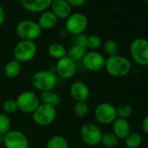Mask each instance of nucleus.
<instances>
[{"label":"nucleus","instance_id":"33","mask_svg":"<svg viewBox=\"0 0 148 148\" xmlns=\"http://www.w3.org/2000/svg\"><path fill=\"white\" fill-rule=\"evenodd\" d=\"M71 7H80L85 5L86 0H65Z\"/></svg>","mask_w":148,"mask_h":148},{"label":"nucleus","instance_id":"17","mask_svg":"<svg viewBox=\"0 0 148 148\" xmlns=\"http://www.w3.org/2000/svg\"><path fill=\"white\" fill-rule=\"evenodd\" d=\"M112 133L120 140L125 139L127 135L132 132L131 131V125L127 119L117 118L114 122L112 124Z\"/></svg>","mask_w":148,"mask_h":148},{"label":"nucleus","instance_id":"26","mask_svg":"<svg viewBox=\"0 0 148 148\" xmlns=\"http://www.w3.org/2000/svg\"><path fill=\"white\" fill-rule=\"evenodd\" d=\"M103 51L108 57H112L118 54L119 51V45L116 41L112 39H108L103 44Z\"/></svg>","mask_w":148,"mask_h":148},{"label":"nucleus","instance_id":"21","mask_svg":"<svg viewBox=\"0 0 148 148\" xmlns=\"http://www.w3.org/2000/svg\"><path fill=\"white\" fill-rule=\"evenodd\" d=\"M86 48L84 46H80V45H73L71 47H70L67 50L66 52V56L71 58L72 61L74 62H78V61H81L84 58V56L86 53Z\"/></svg>","mask_w":148,"mask_h":148},{"label":"nucleus","instance_id":"9","mask_svg":"<svg viewBox=\"0 0 148 148\" xmlns=\"http://www.w3.org/2000/svg\"><path fill=\"white\" fill-rule=\"evenodd\" d=\"M82 141L89 146H96L100 144L103 132L101 128L94 123L84 124L79 131Z\"/></svg>","mask_w":148,"mask_h":148},{"label":"nucleus","instance_id":"10","mask_svg":"<svg viewBox=\"0 0 148 148\" xmlns=\"http://www.w3.org/2000/svg\"><path fill=\"white\" fill-rule=\"evenodd\" d=\"M94 118L102 125H110L118 118L116 106L109 102L99 103L94 109Z\"/></svg>","mask_w":148,"mask_h":148},{"label":"nucleus","instance_id":"20","mask_svg":"<svg viewBox=\"0 0 148 148\" xmlns=\"http://www.w3.org/2000/svg\"><path fill=\"white\" fill-rule=\"evenodd\" d=\"M39 99H40L41 104L52 106L54 107H57L59 105L60 100H61L60 96L53 91L41 92V94L39 96Z\"/></svg>","mask_w":148,"mask_h":148},{"label":"nucleus","instance_id":"15","mask_svg":"<svg viewBox=\"0 0 148 148\" xmlns=\"http://www.w3.org/2000/svg\"><path fill=\"white\" fill-rule=\"evenodd\" d=\"M52 0H20L24 9L34 13H42L47 11L51 5Z\"/></svg>","mask_w":148,"mask_h":148},{"label":"nucleus","instance_id":"30","mask_svg":"<svg viewBox=\"0 0 148 148\" xmlns=\"http://www.w3.org/2000/svg\"><path fill=\"white\" fill-rule=\"evenodd\" d=\"M2 109L4 111V113H5L7 115L15 113L17 111H18L16 99H8L5 100V102L3 103V106H2Z\"/></svg>","mask_w":148,"mask_h":148},{"label":"nucleus","instance_id":"18","mask_svg":"<svg viewBox=\"0 0 148 148\" xmlns=\"http://www.w3.org/2000/svg\"><path fill=\"white\" fill-rule=\"evenodd\" d=\"M37 23L41 30H51L57 25L58 18L51 11H45L41 13Z\"/></svg>","mask_w":148,"mask_h":148},{"label":"nucleus","instance_id":"34","mask_svg":"<svg viewBox=\"0 0 148 148\" xmlns=\"http://www.w3.org/2000/svg\"><path fill=\"white\" fill-rule=\"evenodd\" d=\"M141 128H142V131L148 135V114L144 118V119L142 120V123H141Z\"/></svg>","mask_w":148,"mask_h":148},{"label":"nucleus","instance_id":"29","mask_svg":"<svg viewBox=\"0 0 148 148\" xmlns=\"http://www.w3.org/2000/svg\"><path fill=\"white\" fill-rule=\"evenodd\" d=\"M12 130V121L9 115L0 113V133L6 134Z\"/></svg>","mask_w":148,"mask_h":148},{"label":"nucleus","instance_id":"19","mask_svg":"<svg viewBox=\"0 0 148 148\" xmlns=\"http://www.w3.org/2000/svg\"><path fill=\"white\" fill-rule=\"evenodd\" d=\"M21 72V63L15 60L14 58L7 62L4 67V73L6 78L14 79L19 76Z\"/></svg>","mask_w":148,"mask_h":148},{"label":"nucleus","instance_id":"36","mask_svg":"<svg viewBox=\"0 0 148 148\" xmlns=\"http://www.w3.org/2000/svg\"><path fill=\"white\" fill-rule=\"evenodd\" d=\"M5 134H1V133H0V144H4V141H5Z\"/></svg>","mask_w":148,"mask_h":148},{"label":"nucleus","instance_id":"14","mask_svg":"<svg viewBox=\"0 0 148 148\" xmlns=\"http://www.w3.org/2000/svg\"><path fill=\"white\" fill-rule=\"evenodd\" d=\"M70 95L75 102H86L91 95L89 86L83 81H75L70 86Z\"/></svg>","mask_w":148,"mask_h":148},{"label":"nucleus","instance_id":"6","mask_svg":"<svg viewBox=\"0 0 148 148\" xmlns=\"http://www.w3.org/2000/svg\"><path fill=\"white\" fill-rule=\"evenodd\" d=\"M33 122L40 126H47L52 124L57 118V107L40 104L32 113Z\"/></svg>","mask_w":148,"mask_h":148},{"label":"nucleus","instance_id":"31","mask_svg":"<svg viewBox=\"0 0 148 148\" xmlns=\"http://www.w3.org/2000/svg\"><path fill=\"white\" fill-rule=\"evenodd\" d=\"M102 45V40L98 35H91L87 36L86 40V49H90L91 51H96Z\"/></svg>","mask_w":148,"mask_h":148},{"label":"nucleus","instance_id":"8","mask_svg":"<svg viewBox=\"0 0 148 148\" xmlns=\"http://www.w3.org/2000/svg\"><path fill=\"white\" fill-rule=\"evenodd\" d=\"M88 26L87 17L80 12H76L71 14L65 21L64 29L68 34L78 36L83 34Z\"/></svg>","mask_w":148,"mask_h":148},{"label":"nucleus","instance_id":"37","mask_svg":"<svg viewBox=\"0 0 148 148\" xmlns=\"http://www.w3.org/2000/svg\"><path fill=\"white\" fill-rule=\"evenodd\" d=\"M144 1H145L146 3H148V0H144Z\"/></svg>","mask_w":148,"mask_h":148},{"label":"nucleus","instance_id":"2","mask_svg":"<svg viewBox=\"0 0 148 148\" xmlns=\"http://www.w3.org/2000/svg\"><path fill=\"white\" fill-rule=\"evenodd\" d=\"M32 86L43 92L48 91H53L58 83L57 74L51 70H40L36 71L32 76Z\"/></svg>","mask_w":148,"mask_h":148},{"label":"nucleus","instance_id":"28","mask_svg":"<svg viewBox=\"0 0 148 148\" xmlns=\"http://www.w3.org/2000/svg\"><path fill=\"white\" fill-rule=\"evenodd\" d=\"M116 112H117L118 118L127 119L128 118H130L132 115L133 109H132V106L130 104L123 103V104L119 105L116 107Z\"/></svg>","mask_w":148,"mask_h":148},{"label":"nucleus","instance_id":"12","mask_svg":"<svg viewBox=\"0 0 148 148\" xmlns=\"http://www.w3.org/2000/svg\"><path fill=\"white\" fill-rule=\"evenodd\" d=\"M5 148H29V139L25 133L19 130H11L5 135Z\"/></svg>","mask_w":148,"mask_h":148},{"label":"nucleus","instance_id":"23","mask_svg":"<svg viewBox=\"0 0 148 148\" xmlns=\"http://www.w3.org/2000/svg\"><path fill=\"white\" fill-rule=\"evenodd\" d=\"M47 51L50 57H51L54 59L58 60L66 56L67 50L63 45L59 43H52L48 46Z\"/></svg>","mask_w":148,"mask_h":148},{"label":"nucleus","instance_id":"38","mask_svg":"<svg viewBox=\"0 0 148 148\" xmlns=\"http://www.w3.org/2000/svg\"><path fill=\"white\" fill-rule=\"evenodd\" d=\"M145 148H148V146H146V147H145Z\"/></svg>","mask_w":148,"mask_h":148},{"label":"nucleus","instance_id":"7","mask_svg":"<svg viewBox=\"0 0 148 148\" xmlns=\"http://www.w3.org/2000/svg\"><path fill=\"white\" fill-rule=\"evenodd\" d=\"M16 33L21 40L34 41L40 37L42 30L37 22L25 19L20 21L17 25Z\"/></svg>","mask_w":148,"mask_h":148},{"label":"nucleus","instance_id":"5","mask_svg":"<svg viewBox=\"0 0 148 148\" xmlns=\"http://www.w3.org/2000/svg\"><path fill=\"white\" fill-rule=\"evenodd\" d=\"M18 111L25 114H32L41 104L39 96L32 91H24L20 92L16 99Z\"/></svg>","mask_w":148,"mask_h":148},{"label":"nucleus","instance_id":"3","mask_svg":"<svg viewBox=\"0 0 148 148\" xmlns=\"http://www.w3.org/2000/svg\"><path fill=\"white\" fill-rule=\"evenodd\" d=\"M130 56L132 60L141 66H148V39L137 38L129 46Z\"/></svg>","mask_w":148,"mask_h":148},{"label":"nucleus","instance_id":"22","mask_svg":"<svg viewBox=\"0 0 148 148\" xmlns=\"http://www.w3.org/2000/svg\"><path fill=\"white\" fill-rule=\"evenodd\" d=\"M45 148H69V142L62 135H54L47 140Z\"/></svg>","mask_w":148,"mask_h":148},{"label":"nucleus","instance_id":"4","mask_svg":"<svg viewBox=\"0 0 148 148\" xmlns=\"http://www.w3.org/2000/svg\"><path fill=\"white\" fill-rule=\"evenodd\" d=\"M38 52V46L34 41L21 40L13 48L14 59L19 63H26L32 60Z\"/></svg>","mask_w":148,"mask_h":148},{"label":"nucleus","instance_id":"25","mask_svg":"<svg viewBox=\"0 0 148 148\" xmlns=\"http://www.w3.org/2000/svg\"><path fill=\"white\" fill-rule=\"evenodd\" d=\"M119 139L112 132H106L103 133L100 144H102L106 148H116L119 145Z\"/></svg>","mask_w":148,"mask_h":148},{"label":"nucleus","instance_id":"11","mask_svg":"<svg viewBox=\"0 0 148 148\" xmlns=\"http://www.w3.org/2000/svg\"><path fill=\"white\" fill-rule=\"evenodd\" d=\"M81 61L83 66L87 71L92 72H98L105 68L106 58L102 53L97 51H91L86 53Z\"/></svg>","mask_w":148,"mask_h":148},{"label":"nucleus","instance_id":"32","mask_svg":"<svg viewBox=\"0 0 148 148\" xmlns=\"http://www.w3.org/2000/svg\"><path fill=\"white\" fill-rule=\"evenodd\" d=\"M86 40H87V36L83 34L75 36V38H74V45H80V46H84L86 48Z\"/></svg>","mask_w":148,"mask_h":148},{"label":"nucleus","instance_id":"24","mask_svg":"<svg viewBox=\"0 0 148 148\" xmlns=\"http://www.w3.org/2000/svg\"><path fill=\"white\" fill-rule=\"evenodd\" d=\"M124 140L125 148H138L142 144V136L137 132H131Z\"/></svg>","mask_w":148,"mask_h":148},{"label":"nucleus","instance_id":"1","mask_svg":"<svg viewBox=\"0 0 148 148\" xmlns=\"http://www.w3.org/2000/svg\"><path fill=\"white\" fill-rule=\"evenodd\" d=\"M104 69L110 76L123 78L127 76L132 71V63L128 58L117 54L106 58Z\"/></svg>","mask_w":148,"mask_h":148},{"label":"nucleus","instance_id":"16","mask_svg":"<svg viewBox=\"0 0 148 148\" xmlns=\"http://www.w3.org/2000/svg\"><path fill=\"white\" fill-rule=\"evenodd\" d=\"M50 8L58 19H66L71 14V7L65 0H52Z\"/></svg>","mask_w":148,"mask_h":148},{"label":"nucleus","instance_id":"27","mask_svg":"<svg viewBox=\"0 0 148 148\" xmlns=\"http://www.w3.org/2000/svg\"><path fill=\"white\" fill-rule=\"evenodd\" d=\"M89 111V106L86 102H76L73 106V113L78 118H86Z\"/></svg>","mask_w":148,"mask_h":148},{"label":"nucleus","instance_id":"13","mask_svg":"<svg viewBox=\"0 0 148 148\" xmlns=\"http://www.w3.org/2000/svg\"><path fill=\"white\" fill-rule=\"evenodd\" d=\"M55 68L57 75L64 79L72 78L77 72L76 63L69 58L67 56L57 60Z\"/></svg>","mask_w":148,"mask_h":148},{"label":"nucleus","instance_id":"35","mask_svg":"<svg viewBox=\"0 0 148 148\" xmlns=\"http://www.w3.org/2000/svg\"><path fill=\"white\" fill-rule=\"evenodd\" d=\"M5 12L2 5H0V26L3 25V24L5 23Z\"/></svg>","mask_w":148,"mask_h":148}]
</instances>
